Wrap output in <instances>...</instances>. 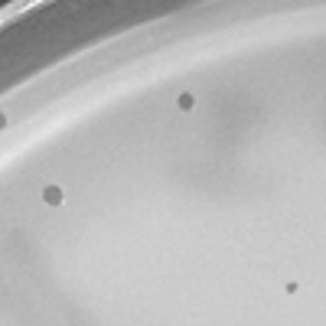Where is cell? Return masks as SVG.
Returning <instances> with one entry per match:
<instances>
[{
	"label": "cell",
	"instance_id": "cell-1",
	"mask_svg": "<svg viewBox=\"0 0 326 326\" xmlns=\"http://www.w3.org/2000/svg\"><path fill=\"white\" fill-rule=\"evenodd\" d=\"M62 199H65V196H62L59 186H46V189H43V202H46V206H62Z\"/></svg>",
	"mask_w": 326,
	"mask_h": 326
},
{
	"label": "cell",
	"instance_id": "cell-2",
	"mask_svg": "<svg viewBox=\"0 0 326 326\" xmlns=\"http://www.w3.org/2000/svg\"><path fill=\"white\" fill-rule=\"evenodd\" d=\"M176 105H180V108H183V111H189V108H193V105H196V95H193V91H183V95L176 98Z\"/></svg>",
	"mask_w": 326,
	"mask_h": 326
},
{
	"label": "cell",
	"instance_id": "cell-3",
	"mask_svg": "<svg viewBox=\"0 0 326 326\" xmlns=\"http://www.w3.org/2000/svg\"><path fill=\"white\" fill-rule=\"evenodd\" d=\"M3 127H7V118H3V114H0V130H3Z\"/></svg>",
	"mask_w": 326,
	"mask_h": 326
}]
</instances>
